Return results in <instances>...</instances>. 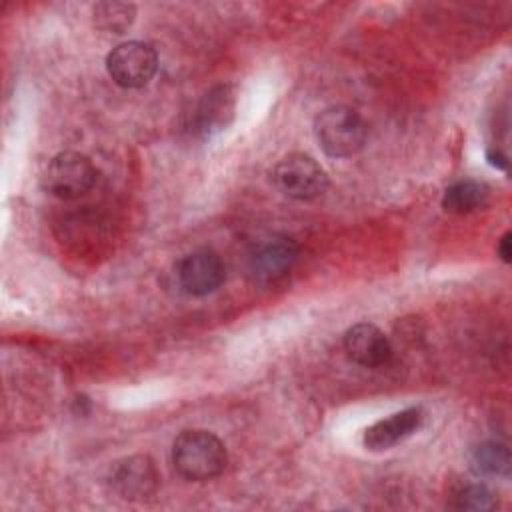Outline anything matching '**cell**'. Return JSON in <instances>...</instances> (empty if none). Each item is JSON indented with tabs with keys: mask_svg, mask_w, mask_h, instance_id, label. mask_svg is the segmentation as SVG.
Returning a JSON list of instances; mask_svg holds the SVG:
<instances>
[{
	"mask_svg": "<svg viewBox=\"0 0 512 512\" xmlns=\"http://www.w3.org/2000/svg\"><path fill=\"white\" fill-rule=\"evenodd\" d=\"M228 454L224 444L208 430H184L172 444L176 472L192 482H206L222 474Z\"/></svg>",
	"mask_w": 512,
	"mask_h": 512,
	"instance_id": "6da1fadb",
	"label": "cell"
},
{
	"mask_svg": "<svg viewBox=\"0 0 512 512\" xmlns=\"http://www.w3.org/2000/svg\"><path fill=\"white\" fill-rule=\"evenodd\" d=\"M314 134L328 156L348 158L362 150L368 128L352 108L330 106L316 116Z\"/></svg>",
	"mask_w": 512,
	"mask_h": 512,
	"instance_id": "7a4b0ae2",
	"label": "cell"
},
{
	"mask_svg": "<svg viewBox=\"0 0 512 512\" xmlns=\"http://www.w3.org/2000/svg\"><path fill=\"white\" fill-rule=\"evenodd\" d=\"M276 188L294 200H314L328 188L326 170L306 154H288L272 170Z\"/></svg>",
	"mask_w": 512,
	"mask_h": 512,
	"instance_id": "3957f363",
	"label": "cell"
},
{
	"mask_svg": "<svg viewBox=\"0 0 512 512\" xmlns=\"http://www.w3.org/2000/svg\"><path fill=\"white\" fill-rule=\"evenodd\" d=\"M42 182L52 196L60 200H76L94 186L96 168L90 158L80 152H60L46 166Z\"/></svg>",
	"mask_w": 512,
	"mask_h": 512,
	"instance_id": "277c9868",
	"label": "cell"
},
{
	"mask_svg": "<svg viewBox=\"0 0 512 512\" xmlns=\"http://www.w3.org/2000/svg\"><path fill=\"white\" fill-rule=\"evenodd\" d=\"M158 68L156 50L140 40H130L116 46L106 56L108 76L122 88L146 86Z\"/></svg>",
	"mask_w": 512,
	"mask_h": 512,
	"instance_id": "5b68a950",
	"label": "cell"
},
{
	"mask_svg": "<svg viewBox=\"0 0 512 512\" xmlns=\"http://www.w3.org/2000/svg\"><path fill=\"white\" fill-rule=\"evenodd\" d=\"M108 484L120 498L140 502L156 494L160 486V474L150 456L134 454L110 466Z\"/></svg>",
	"mask_w": 512,
	"mask_h": 512,
	"instance_id": "8992f818",
	"label": "cell"
},
{
	"mask_svg": "<svg viewBox=\"0 0 512 512\" xmlns=\"http://www.w3.org/2000/svg\"><path fill=\"white\" fill-rule=\"evenodd\" d=\"M174 278L182 292L190 296H206L226 280V266L212 250H194L182 256L174 266Z\"/></svg>",
	"mask_w": 512,
	"mask_h": 512,
	"instance_id": "52a82bcc",
	"label": "cell"
},
{
	"mask_svg": "<svg viewBox=\"0 0 512 512\" xmlns=\"http://www.w3.org/2000/svg\"><path fill=\"white\" fill-rule=\"evenodd\" d=\"M298 244L288 236H272L260 242L248 260V272L256 282L270 284L284 278L298 260Z\"/></svg>",
	"mask_w": 512,
	"mask_h": 512,
	"instance_id": "ba28073f",
	"label": "cell"
},
{
	"mask_svg": "<svg viewBox=\"0 0 512 512\" xmlns=\"http://www.w3.org/2000/svg\"><path fill=\"white\" fill-rule=\"evenodd\" d=\"M236 114V90L232 84H218L210 88L198 102L192 116V130L210 138L230 126Z\"/></svg>",
	"mask_w": 512,
	"mask_h": 512,
	"instance_id": "9c48e42d",
	"label": "cell"
},
{
	"mask_svg": "<svg viewBox=\"0 0 512 512\" xmlns=\"http://www.w3.org/2000/svg\"><path fill=\"white\" fill-rule=\"evenodd\" d=\"M344 350L356 364L366 368L384 366L392 356L390 340L370 322H358L346 330Z\"/></svg>",
	"mask_w": 512,
	"mask_h": 512,
	"instance_id": "30bf717a",
	"label": "cell"
},
{
	"mask_svg": "<svg viewBox=\"0 0 512 512\" xmlns=\"http://www.w3.org/2000/svg\"><path fill=\"white\" fill-rule=\"evenodd\" d=\"M422 422H424L422 408L410 406V408L394 412L388 418H382V420L374 422L372 426H368L364 430L362 442L368 450L382 452V450L396 446L404 438L412 436L422 426Z\"/></svg>",
	"mask_w": 512,
	"mask_h": 512,
	"instance_id": "8fae6325",
	"label": "cell"
},
{
	"mask_svg": "<svg viewBox=\"0 0 512 512\" xmlns=\"http://www.w3.org/2000/svg\"><path fill=\"white\" fill-rule=\"evenodd\" d=\"M490 188L480 180H458L444 190L442 208L450 214H470L486 206Z\"/></svg>",
	"mask_w": 512,
	"mask_h": 512,
	"instance_id": "7c38bea8",
	"label": "cell"
},
{
	"mask_svg": "<svg viewBox=\"0 0 512 512\" xmlns=\"http://www.w3.org/2000/svg\"><path fill=\"white\" fill-rule=\"evenodd\" d=\"M468 466L476 476L506 478L510 474V450L502 442H480L468 454Z\"/></svg>",
	"mask_w": 512,
	"mask_h": 512,
	"instance_id": "4fadbf2b",
	"label": "cell"
},
{
	"mask_svg": "<svg viewBox=\"0 0 512 512\" xmlns=\"http://www.w3.org/2000/svg\"><path fill=\"white\" fill-rule=\"evenodd\" d=\"M94 24L112 34H122L126 32L134 18H136V6L128 2H98L92 10Z\"/></svg>",
	"mask_w": 512,
	"mask_h": 512,
	"instance_id": "5bb4252c",
	"label": "cell"
},
{
	"mask_svg": "<svg viewBox=\"0 0 512 512\" xmlns=\"http://www.w3.org/2000/svg\"><path fill=\"white\" fill-rule=\"evenodd\" d=\"M498 500L494 492L484 484H464L460 486L450 500L452 508L458 510H492L496 508Z\"/></svg>",
	"mask_w": 512,
	"mask_h": 512,
	"instance_id": "9a60e30c",
	"label": "cell"
},
{
	"mask_svg": "<svg viewBox=\"0 0 512 512\" xmlns=\"http://www.w3.org/2000/svg\"><path fill=\"white\" fill-rule=\"evenodd\" d=\"M498 256L508 264L512 260V234L504 232V236L498 242Z\"/></svg>",
	"mask_w": 512,
	"mask_h": 512,
	"instance_id": "2e32d148",
	"label": "cell"
},
{
	"mask_svg": "<svg viewBox=\"0 0 512 512\" xmlns=\"http://www.w3.org/2000/svg\"><path fill=\"white\" fill-rule=\"evenodd\" d=\"M486 158H488V164L494 166L496 170H506L508 168V158L504 152H500L498 148L496 150H488L486 152Z\"/></svg>",
	"mask_w": 512,
	"mask_h": 512,
	"instance_id": "e0dca14e",
	"label": "cell"
}]
</instances>
